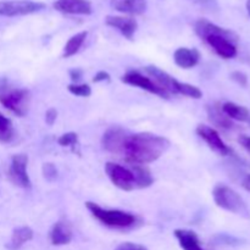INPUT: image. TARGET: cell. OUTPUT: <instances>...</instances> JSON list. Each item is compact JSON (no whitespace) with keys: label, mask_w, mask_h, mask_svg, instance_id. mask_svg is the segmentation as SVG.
I'll return each instance as SVG.
<instances>
[{"label":"cell","mask_w":250,"mask_h":250,"mask_svg":"<svg viewBox=\"0 0 250 250\" xmlns=\"http://www.w3.org/2000/svg\"><path fill=\"white\" fill-rule=\"evenodd\" d=\"M82 75L83 72L82 70H80V68H73V70L70 71V77L73 83H77L78 81L81 80V77H82Z\"/></svg>","instance_id":"obj_33"},{"label":"cell","mask_w":250,"mask_h":250,"mask_svg":"<svg viewBox=\"0 0 250 250\" xmlns=\"http://www.w3.org/2000/svg\"><path fill=\"white\" fill-rule=\"evenodd\" d=\"M67 90L71 94L76 95V97L87 98L92 94V88L88 84H77V83H72V84L67 85Z\"/></svg>","instance_id":"obj_26"},{"label":"cell","mask_w":250,"mask_h":250,"mask_svg":"<svg viewBox=\"0 0 250 250\" xmlns=\"http://www.w3.org/2000/svg\"><path fill=\"white\" fill-rule=\"evenodd\" d=\"M247 11H248V14H249V16H250V0H248V1H247Z\"/></svg>","instance_id":"obj_36"},{"label":"cell","mask_w":250,"mask_h":250,"mask_svg":"<svg viewBox=\"0 0 250 250\" xmlns=\"http://www.w3.org/2000/svg\"><path fill=\"white\" fill-rule=\"evenodd\" d=\"M172 94L185 95V97L193 98V99H200L203 97V92L199 88L193 84H189V83L180 82L177 80H175V82H173Z\"/></svg>","instance_id":"obj_23"},{"label":"cell","mask_w":250,"mask_h":250,"mask_svg":"<svg viewBox=\"0 0 250 250\" xmlns=\"http://www.w3.org/2000/svg\"><path fill=\"white\" fill-rule=\"evenodd\" d=\"M170 146V141L165 137L139 132L129 133L125 141L122 155L129 165H148L164 155Z\"/></svg>","instance_id":"obj_1"},{"label":"cell","mask_w":250,"mask_h":250,"mask_svg":"<svg viewBox=\"0 0 250 250\" xmlns=\"http://www.w3.org/2000/svg\"><path fill=\"white\" fill-rule=\"evenodd\" d=\"M200 60V53L197 49H189V48H178L173 54V61L176 65L181 68H193L194 66L198 65Z\"/></svg>","instance_id":"obj_15"},{"label":"cell","mask_w":250,"mask_h":250,"mask_svg":"<svg viewBox=\"0 0 250 250\" xmlns=\"http://www.w3.org/2000/svg\"><path fill=\"white\" fill-rule=\"evenodd\" d=\"M173 234L183 250H207L200 246L199 237L192 229H175Z\"/></svg>","instance_id":"obj_17"},{"label":"cell","mask_w":250,"mask_h":250,"mask_svg":"<svg viewBox=\"0 0 250 250\" xmlns=\"http://www.w3.org/2000/svg\"><path fill=\"white\" fill-rule=\"evenodd\" d=\"M208 117H209L210 122L215 126L220 127L222 129H233L234 124L229 116L222 110V104L220 103H212V104L207 106Z\"/></svg>","instance_id":"obj_16"},{"label":"cell","mask_w":250,"mask_h":250,"mask_svg":"<svg viewBox=\"0 0 250 250\" xmlns=\"http://www.w3.org/2000/svg\"><path fill=\"white\" fill-rule=\"evenodd\" d=\"M242 186H243L244 189H247L248 192H250V175L246 176L243 180V182H242Z\"/></svg>","instance_id":"obj_35"},{"label":"cell","mask_w":250,"mask_h":250,"mask_svg":"<svg viewBox=\"0 0 250 250\" xmlns=\"http://www.w3.org/2000/svg\"><path fill=\"white\" fill-rule=\"evenodd\" d=\"M85 208L94 219L111 229H128L136 224L137 219L131 212L117 209H104L97 203L87 202Z\"/></svg>","instance_id":"obj_3"},{"label":"cell","mask_w":250,"mask_h":250,"mask_svg":"<svg viewBox=\"0 0 250 250\" xmlns=\"http://www.w3.org/2000/svg\"><path fill=\"white\" fill-rule=\"evenodd\" d=\"M27 165H28V156L26 154H16L12 156L11 165L7 171L10 182L23 189L32 187L31 178L27 173Z\"/></svg>","instance_id":"obj_8"},{"label":"cell","mask_w":250,"mask_h":250,"mask_svg":"<svg viewBox=\"0 0 250 250\" xmlns=\"http://www.w3.org/2000/svg\"><path fill=\"white\" fill-rule=\"evenodd\" d=\"M110 80H111V78H110V75L106 72V71H99V72L94 76V78H93V82L94 83L109 82Z\"/></svg>","instance_id":"obj_32"},{"label":"cell","mask_w":250,"mask_h":250,"mask_svg":"<svg viewBox=\"0 0 250 250\" xmlns=\"http://www.w3.org/2000/svg\"><path fill=\"white\" fill-rule=\"evenodd\" d=\"M115 250H148L144 246H141V244L132 243V242H125V243H121L119 247H117Z\"/></svg>","instance_id":"obj_30"},{"label":"cell","mask_w":250,"mask_h":250,"mask_svg":"<svg viewBox=\"0 0 250 250\" xmlns=\"http://www.w3.org/2000/svg\"><path fill=\"white\" fill-rule=\"evenodd\" d=\"M0 104L19 117L28 112L31 93L27 89H11L0 93Z\"/></svg>","instance_id":"obj_5"},{"label":"cell","mask_w":250,"mask_h":250,"mask_svg":"<svg viewBox=\"0 0 250 250\" xmlns=\"http://www.w3.org/2000/svg\"><path fill=\"white\" fill-rule=\"evenodd\" d=\"M14 137L15 131L11 120L0 114V143H10Z\"/></svg>","instance_id":"obj_24"},{"label":"cell","mask_w":250,"mask_h":250,"mask_svg":"<svg viewBox=\"0 0 250 250\" xmlns=\"http://www.w3.org/2000/svg\"><path fill=\"white\" fill-rule=\"evenodd\" d=\"M58 143L60 146H67V148H72V151L76 153V146H78V134L75 132H67V133L62 134L58 138Z\"/></svg>","instance_id":"obj_25"},{"label":"cell","mask_w":250,"mask_h":250,"mask_svg":"<svg viewBox=\"0 0 250 250\" xmlns=\"http://www.w3.org/2000/svg\"><path fill=\"white\" fill-rule=\"evenodd\" d=\"M105 23L109 27L117 29L122 36L128 41L133 39L134 33L138 28V23L133 17L126 16H115V15H109L105 19Z\"/></svg>","instance_id":"obj_12"},{"label":"cell","mask_w":250,"mask_h":250,"mask_svg":"<svg viewBox=\"0 0 250 250\" xmlns=\"http://www.w3.org/2000/svg\"><path fill=\"white\" fill-rule=\"evenodd\" d=\"M73 238V231L72 226L66 220H60V221L55 222L54 226L51 227L50 233H49V239L50 243L55 247L66 246V244L71 243Z\"/></svg>","instance_id":"obj_13"},{"label":"cell","mask_w":250,"mask_h":250,"mask_svg":"<svg viewBox=\"0 0 250 250\" xmlns=\"http://www.w3.org/2000/svg\"><path fill=\"white\" fill-rule=\"evenodd\" d=\"M231 78L234 82L238 83L241 87H247V84H248V76L246 73L241 72V71H234V72H232Z\"/></svg>","instance_id":"obj_29"},{"label":"cell","mask_w":250,"mask_h":250,"mask_svg":"<svg viewBox=\"0 0 250 250\" xmlns=\"http://www.w3.org/2000/svg\"><path fill=\"white\" fill-rule=\"evenodd\" d=\"M195 33L204 41L220 58L233 59L237 55V42L238 36L233 31L222 28L205 19L195 22Z\"/></svg>","instance_id":"obj_2"},{"label":"cell","mask_w":250,"mask_h":250,"mask_svg":"<svg viewBox=\"0 0 250 250\" xmlns=\"http://www.w3.org/2000/svg\"><path fill=\"white\" fill-rule=\"evenodd\" d=\"M54 9L67 15H90L93 11L88 0H56Z\"/></svg>","instance_id":"obj_14"},{"label":"cell","mask_w":250,"mask_h":250,"mask_svg":"<svg viewBox=\"0 0 250 250\" xmlns=\"http://www.w3.org/2000/svg\"><path fill=\"white\" fill-rule=\"evenodd\" d=\"M121 81L124 83H126V84L133 85V87H138L141 88V89L151 93V94L158 95V97L160 98H164V99H168V98H170V94H168L165 89H163L158 83L154 82L151 78L144 76L143 73H141L139 71H136V70L128 71V72H126L124 76H122Z\"/></svg>","instance_id":"obj_9"},{"label":"cell","mask_w":250,"mask_h":250,"mask_svg":"<svg viewBox=\"0 0 250 250\" xmlns=\"http://www.w3.org/2000/svg\"><path fill=\"white\" fill-rule=\"evenodd\" d=\"M43 176L46 181L49 182H53L58 178V170H56L55 165L54 164H44L43 165Z\"/></svg>","instance_id":"obj_27"},{"label":"cell","mask_w":250,"mask_h":250,"mask_svg":"<svg viewBox=\"0 0 250 250\" xmlns=\"http://www.w3.org/2000/svg\"><path fill=\"white\" fill-rule=\"evenodd\" d=\"M192 1L199 5L203 9L209 10V11H217L219 10V4H217L216 0H192Z\"/></svg>","instance_id":"obj_28"},{"label":"cell","mask_w":250,"mask_h":250,"mask_svg":"<svg viewBox=\"0 0 250 250\" xmlns=\"http://www.w3.org/2000/svg\"><path fill=\"white\" fill-rule=\"evenodd\" d=\"M212 197H214L215 204L221 208V209L244 217V219H249L250 217L247 203L232 188L227 187L225 185L216 186L212 190Z\"/></svg>","instance_id":"obj_4"},{"label":"cell","mask_w":250,"mask_h":250,"mask_svg":"<svg viewBox=\"0 0 250 250\" xmlns=\"http://www.w3.org/2000/svg\"><path fill=\"white\" fill-rule=\"evenodd\" d=\"M195 131H197L198 136L209 146V148L211 149V150H214L215 153L219 154V155L231 156L234 154L233 150L222 141L219 132L215 128H212V127L207 126V125H199Z\"/></svg>","instance_id":"obj_10"},{"label":"cell","mask_w":250,"mask_h":250,"mask_svg":"<svg viewBox=\"0 0 250 250\" xmlns=\"http://www.w3.org/2000/svg\"><path fill=\"white\" fill-rule=\"evenodd\" d=\"M33 229L28 226L17 227L12 231L11 241H10L9 249L10 250H19L22 246L27 243V242L33 239Z\"/></svg>","instance_id":"obj_19"},{"label":"cell","mask_w":250,"mask_h":250,"mask_svg":"<svg viewBox=\"0 0 250 250\" xmlns=\"http://www.w3.org/2000/svg\"><path fill=\"white\" fill-rule=\"evenodd\" d=\"M87 36H88L87 32L83 31L71 37V38L67 41V43L65 44V48H63V54H62L63 58L67 59V58H71V56L76 55V54L80 51V49L82 48Z\"/></svg>","instance_id":"obj_22"},{"label":"cell","mask_w":250,"mask_h":250,"mask_svg":"<svg viewBox=\"0 0 250 250\" xmlns=\"http://www.w3.org/2000/svg\"><path fill=\"white\" fill-rule=\"evenodd\" d=\"M222 110L231 120L247 122V124L250 125V111L247 107L236 104V103L227 102L222 104Z\"/></svg>","instance_id":"obj_20"},{"label":"cell","mask_w":250,"mask_h":250,"mask_svg":"<svg viewBox=\"0 0 250 250\" xmlns=\"http://www.w3.org/2000/svg\"><path fill=\"white\" fill-rule=\"evenodd\" d=\"M43 2L31 1V0H7L0 1V16L15 17L31 15L45 9Z\"/></svg>","instance_id":"obj_7"},{"label":"cell","mask_w":250,"mask_h":250,"mask_svg":"<svg viewBox=\"0 0 250 250\" xmlns=\"http://www.w3.org/2000/svg\"><path fill=\"white\" fill-rule=\"evenodd\" d=\"M133 168L134 176H136V188L137 189H144L150 187L154 183V178L149 168L143 165H131Z\"/></svg>","instance_id":"obj_21"},{"label":"cell","mask_w":250,"mask_h":250,"mask_svg":"<svg viewBox=\"0 0 250 250\" xmlns=\"http://www.w3.org/2000/svg\"><path fill=\"white\" fill-rule=\"evenodd\" d=\"M56 119H58V111H56V109L51 107V109L46 110L45 122H46V125H48V126H53V125L55 124Z\"/></svg>","instance_id":"obj_31"},{"label":"cell","mask_w":250,"mask_h":250,"mask_svg":"<svg viewBox=\"0 0 250 250\" xmlns=\"http://www.w3.org/2000/svg\"><path fill=\"white\" fill-rule=\"evenodd\" d=\"M105 172L107 177L112 182L115 187L125 192H131L137 189L136 188V176H134L133 168L125 167L115 163H106L105 165Z\"/></svg>","instance_id":"obj_6"},{"label":"cell","mask_w":250,"mask_h":250,"mask_svg":"<svg viewBox=\"0 0 250 250\" xmlns=\"http://www.w3.org/2000/svg\"><path fill=\"white\" fill-rule=\"evenodd\" d=\"M111 6L122 14L141 15L146 9V0H111Z\"/></svg>","instance_id":"obj_18"},{"label":"cell","mask_w":250,"mask_h":250,"mask_svg":"<svg viewBox=\"0 0 250 250\" xmlns=\"http://www.w3.org/2000/svg\"><path fill=\"white\" fill-rule=\"evenodd\" d=\"M239 144L243 146L244 149L247 150V153L250 155V137L249 136H241L238 139Z\"/></svg>","instance_id":"obj_34"},{"label":"cell","mask_w":250,"mask_h":250,"mask_svg":"<svg viewBox=\"0 0 250 250\" xmlns=\"http://www.w3.org/2000/svg\"><path fill=\"white\" fill-rule=\"evenodd\" d=\"M129 134L128 131L124 129L122 127H111L106 129L103 134L102 146L107 153H111L114 155H122V149H124L125 141Z\"/></svg>","instance_id":"obj_11"}]
</instances>
